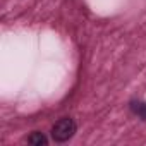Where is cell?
<instances>
[{
  "label": "cell",
  "instance_id": "cell-1",
  "mask_svg": "<svg viewBox=\"0 0 146 146\" xmlns=\"http://www.w3.org/2000/svg\"><path fill=\"white\" fill-rule=\"evenodd\" d=\"M76 129L78 125L70 117H62L52 125V139L55 143H65L76 134Z\"/></svg>",
  "mask_w": 146,
  "mask_h": 146
},
{
  "label": "cell",
  "instance_id": "cell-2",
  "mask_svg": "<svg viewBox=\"0 0 146 146\" xmlns=\"http://www.w3.org/2000/svg\"><path fill=\"white\" fill-rule=\"evenodd\" d=\"M28 143H29V144H33V146H45V144L48 143V139L45 137V134H43V132L35 131L33 134H29V136H28Z\"/></svg>",
  "mask_w": 146,
  "mask_h": 146
},
{
  "label": "cell",
  "instance_id": "cell-3",
  "mask_svg": "<svg viewBox=\"0 0 146 146\" xmlns=\"http://www.w3.org/2000/svg\"><path fill=\"white\" fill-rule=\"evenodd\" d=\"M131 110H132L134 115L146 120V103L144 102H131Z\"/></svg>",
  "mask_w": 146,
  "mask_h": 146
}]
</instances>
